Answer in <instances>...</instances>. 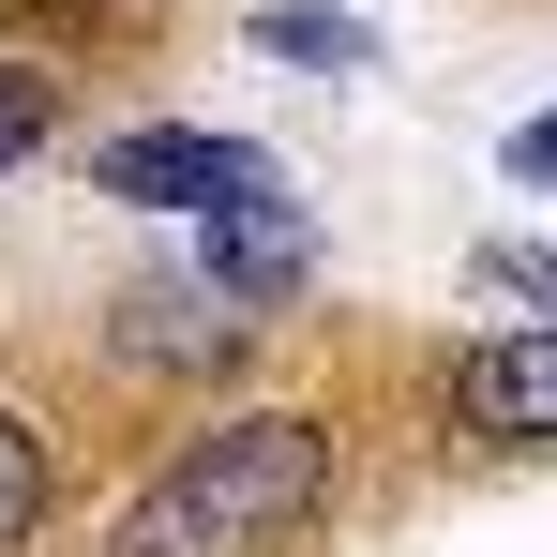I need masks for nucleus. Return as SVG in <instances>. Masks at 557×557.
I'll return each mask as SVG.
<instances>
[{"label":"nucleus","mask_w":557,"mask_h":557,"mask_svg":"<svg viewBox=\"0 0 557 557\" xmlns=\"http://www.w3.org/2000/svg\"><path fill=\"white\" fill-rule=\"evenodd\" d=\"M301 272H317V226H301V196H226V211H196V286L226 301V317H272V301H301Z\"/></svg>","instance_id":"nucleus-3"},{"label":"nucleus","mask_w":557,"mask_h":557,"mask_svg":"<svg viewBox=\"0 0 557 557\" xmlns=\"http://www.w3.org/2000/svg\"><path fill=\"white\" fill-rule=\"evenodd\" d=\"M467 272L497 286V301H543V317H557V242H482Z\"/></svg>","instance_id":"nucleus-9"},{"label":"nucleus","mask_w":557,"mask_h":557,"mask_svg":"<svg viewBox=\"0 0 557 557\" xmlns=\"http://www.w3.org/2000/svg\"><path fill=\"white\" fill-rule=\"evenodd\" d=\"M46 512H61V453H46V422H30V407H0V557L46 543Z\"/></svg>","instance_id":"nucleus-6"},{"label":"nucleus","mask_w":557,"mask_h":557,"mask_svg":"<svg viewBox=\"0 0 557 557\" xmlns=\"http://www.w3.org/2000/svg\"><path fill=\"white\" fill-rule=\"evenodd\" d=\"M242 332H257V317H226V301H211V286H136V301H121V362H242Z\"/></svg>","instance_id":"nucleus-5"},{"label":"nucleus","mask_w":557,"mask_h":557,"mask_svg":"<svg viewBox=\"0 0 557 557\" xmlns=\"http://www.w3.org/2000/svg\"><path fill=\"white\" fill-rule=\"evenodd\" d=\"M46 136H61V91H46L30 61H0V166H30Z\"/></svg>","instance_id":"nucleus-8"},{"label":"nucleus","mask_w":557,"mask_h":557,"mask_svg":"<svg viewBox=\"0 0 557 557\" xmlns=\"http://www.w3.org/2000/svg\"><path fill=\"white\" fill-rule=\"evenodd\" d=\"M453 422L497 453H557V317L543 332H482L453 362Z\"/></svg>","instance_id":"nucleus-4"},{"label":"nucleus","mask_w":557,"mask_h":557,"mask_svg":"<svg viewBox=\"0 0 557 557\" xmlns=\"http://www.w3.org/2000/svg\"><path fill=\"white\" fill-rule=\"evenodd\" d=\"M257 46H272V61H332V76H362V61H376V30H362V15H332V0H272Z\"/></svg>","instance_id":"nucleus-7"},{"label":"nucleus","mask_w":557,"mask_h":557,"mask_svg":"<svg viewBox=\"0 0 557 557\" xmlns=\"http://www.w3.org/2000/svg\"><path fill=\"white\" fill-rule=\"evenodd\" d=\"M497 166H512V182H557V106H543V121H512V151H497Z\"/></svg>","instance_id":"nucleus-10"},{"label":"nucleus","mask_w":557,"mask_h":557,"mask_svg":"<svg viewBox=\"0 0 557 557\" xmlns=\"http://www.w3.org/2000/svg\"><path fill=\"white\" fill-rule=\"evenodd\" d=\"M332 467L347 453H332L317 407H226L211 437H182V453L121 497L106 557H286L332 512Z\"/></svg>","instance_id":"nucleus-1"},{"label":"nucleus","mask_w":557,"mask_h":557,"mask_svg":"<svg viewBox=\"0 0 557 557\" xmlns=\"http://www.w3.org/2000/svg\"><path fill=\"white\" fill-rule=\"evenodd\" d=\"M91 196H121V211H226V196H272V151L211 136V121H136V136L91 151Z\"/></svg>","instance_id":"nucleus-2"}]
</instances>
